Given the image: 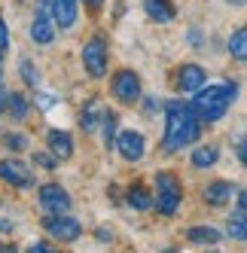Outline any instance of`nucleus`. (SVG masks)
Masks as SVG:
<instances>
[{"instance_id": "obj_35", "label": "nucleus", "mask_w": 247, "mask_h": 253, "mask_svg": "<svg viewBox=\"0 0 247 253\" xmlns=\"http://www.w3.org/2000/svg\"><path fill=\"white\" fill-rule=\"evenodd\" d=\"M165 253H177V250H165Z\"/></svg>"}, {"instance_id": "obj_27", "label": "nucleus", "mask_w": 247, "mask_h": 253, "mask_svg": "<svg viewBox=\"0 0 247 253\" xmlns=\"http://www.w3.org/2000/svg\"><path fill=\"white\" fill-rule=\"evenodd\" d=\"M235 153H238V162L247 168V137H241V140L235 143Z\"/></svg>"}, {"instance_id": "obj_31", "label": "nucleus", "mask_w": 247, "mask_h": 253, "mask_svg": "<svg viewBox=\"0 0 247 253\" xmlns=\"http://www.w3.org/2000/svg\"><path fill=\"white\" fill-rule=\"evenodd\" d=\"M238 211H241V213H247V189H241V192H238Z\"/></svg>"}, {"instance_id": "obj_34", "label": "nucleus", "mask_w": 247, "mask_h": 253, "mask_svg": "<svg viewBox=\"0 0 247 253\" xmlns=\"http://www.w3.org/2000/svg\"><path fill=\"white\" fill-rule=\"evenodd\" d=\"M229 3H247V0H229Z\"/></svg>"}, {"instance_id": "obj_7", "label": "nucleus", "mask_w": 247, "mask_h": 253, "mask_svg": "<svg viewBox=\"0 0 247 253\" xmlns=\"http://www.w3.org/2000/svg\"><path fill=\"white\" fill-rule=\"evenodd\" d=\"M110 88H113V98L119 104H134L140 98V80H137L134 70H119L110 83Z\"/></svg>"}, {"instance_id": "obj_4", "label": "nucleus", "mask_w": 247, "mask_h": 253, "mask_svg": "<svg viewBox=\"0 0 247 253\" xmlns=\"http://www.w3.org/2000/svg\"><path fill=\"white\" fill-rule=\"evenodd\" d=\"M82 67H85V74L95 77V80L107 74V43H104V37H92L89 43H85Z\"/></svg>"}, {"instance_id": "obj_22", "label": "nucleus", "mask_w": 247, "mask_h": 253, "mask_svg": "<svg viewBox=\"0 0 247 253\" xmlns=\"http://www.w3.org/2000/svg\"><path fill=\"white\" fill-rule=\"evenodd\" d=\"M6 113H9L12 119H19V122L28 119V98H25L22 92H12V95H9V110H6Z\"/></svg>"}, {"instance_id": "obj_30", "label": "nucleus", "mask_w": 247, "mask_h": 253, "mask_svg": "<svg viewBox=\"0 0 247 253\" xmlns=\"http://www.w3.org/2000/svg\"><path fill=\"white\" fill-rule=\"evenodd\" d=\"M9 95H12V92H6V88H0V113H3V110H9Z\"/></svg>"}, {"instance_id": "obj_15", "label": "nucleus", "mask_w": 247, "mask_h": 253, "mask_svg": "<svg viewBox=\"0 0 247 253\" xmlns=\"http://www.w3.org/2000/svg\"><path fill=\"white\" fill-rule=\"evenodd\" d=\"M104 113H107V110L101 107V101H98V98H92L89 104L82 107V113H80V125H82L85 131H95L98 125L104 122Z\"/></svg>"}, {"instance_id": "obj_8", "label": "nucleus", "mask_w": 247, "mask_h": 253, "mask_svg": "<svg viewBox=\"0 0 247 253\" xmlns=\"http://www.w3.org/2000/svg\"><path fill=\"white\" fill-rule=\"evenodd\" d=\"M40 205L49 213H67L70 211V195L58 183H46V186H40Z\"/></svg>"}, {"instance_id": "obj_18", "label": "nucleus", "mask_w": 247, "mask_h": 253, "mask_svg": "<svg viewBox=\"0 0 247 253\" xmlns=\"http://www.w3.org/2000/svg\"><path fill=\"white\" fill-rule=\"evenodd\" d=\"M125 202L131 205V208H137V211H150L153 208V198H150V192L140 186V183H134V186H128V192H125Z\"/></svg>"}, {"instance_id": "obj_23", "label": "nucleus", "mask_w": 247, "mask_h": 253, "mask_svg": "<svg viewBox=\"0 0 247 253\" xmlns=\"http://www.w3.org/2000/svg\"><path fill=\"white\" fill-rule=\"evenodd\" d=\"M58 156L55 153H34V165H37V168H46V171H55L58 168Z\"/></svg>"}, {"instance_id": "obj_26", "label": "nucleus", "mask_w": 247, "mask_h": 253, "mask_svg": "<svg viewBox=\"0 0 247 253\" xmlns=\"http://www.w3.org/2000/svg\"><path fill=\"white\" fill-rule=\"evenodd\" d=\"M3 143H6L9 150H25V147H28V137H25V134H6Z\"/></svg>"}, {"instance_id": "obj_16", "label": "nucleus", "mask_w": 247, "mask_h": 253, "mask_svg": "<svg viewBox=\"0 0 247 253\" xmlns=\"http://www.w3.org/2000/svg\"><path fill=\"white\" fill-rule=\"evenodd\" d=\"M144 12L150 15L153 22H171L174 19V6H171V0H144Z\"/></svg>"}, {"instance_id": "obj_19", "label": "nucleus", "mask_w": 247, "mask_h": 253, "mask_svg": "<svg viewBox=\"0 0 247 253\" xmlns=\"http://www.w3.org/2000/svg\"><path fill=\"white\" fill-rule=\"evenodd\" d=\"M229 55L235 61H247V28H238L229 37Z\"/></svg>"}, {"instance_id": "obj_5", "label": "nucleus", "mask_w": 247, "mask_h": 253, "mask_svg": "<svg viewBox=\"0 0 247 253\" xmlns=\"http://www.w3.org/2000/svg\"><path fill=\"white\" fill-rule=\"evenodd\" d=\"M43 229L52 235V238H58V241H77L82 235V226L74 220V216H67V213H46L43 216Z\"/></svg>"}, {"instance_id": "obj_14", "label": "nucleus", "mask_w": 247, "mask_h": 253, "mask_svg": "<svg viewBox=\"0 0 247 253\" xmlns=\"http://www.w3.org/2000/svg\"><path fill=\"white\" fill-rule=\"evenodd\" d=\"M205 202L207 205H214V208H223L229 198H232V183H226V180H214V183H207L205 186Z\"/></svg>"}, {"instance_id": "obj_3", "label": "nucleus", "mask_w": 247, "mask_h": 253, "mask_svg": "<svg viewBox=\"0 0 247 253\" xmlns=\"http://www.w3.org/2000/svg\"><path fill=\"white\" fill-rule=\"evenodd\" d=\"M156 189H159V195H156V208H159V213H162V216L177 213L180 198H183V192H180V180L174 177L171 171H159V174H156Z\"/></svg>"}, {"instance_id": "obj_20", "label": "nucleus", "mask_w": 247, "mask_h": 253, "mask_svg": "<svg viewBox=\"0 0 247 253\" xmlns=\"http://www.w3.org/2000/svg\"><path fill=\"white\" fill-rule=\"evenodd\" d=\"M226 232H229V238H235V241H247V213H232L226 220Z\"/></svg>"}, {"instance_id": "obj_6", "label": "nucleus", "mask_w": 247, "mask_h": 253, "mask_svg": "<svg viewBox=\"0 0 247 253\" xmlns=\"http://www.w3.org/2000/svg\"><path fill=\"white\" fill-rule=\"evenodd\" d=\"M0 180L15 189H31L34 186V171L19 159H3L0 162Z\"/></svg>"}, {"instance_id": "obj_33", "label": "nucleus", "mask_w": 247, "mask_h": 253, "mask_svg": "<svg viewBox=\"0 0 247 253\" xmlns=\"http://www.w3.org/2000/svg\"><path fill=\"white\" fill-rule=\"evenodd\" d=\"M0 253H19V250H15V247H9V244H3V247H0Z\"/></svg>"}, {"instance_id": "obj_2", "label": "nucleus", "mask_w": 247, "mask_h": 253, "mask_svg": "<svg viewBox=\"0 0 247 253\" xmlns=\"http://www.w3.org/2000/svg\"><path fill=\"white\" fill-rule=\"evenodd\" d=\"M235 98H238V85L235 83H217V85H207L202 92H196L192 107H196L202 122H220Z\"/></svg>"}, {"instance_id": "obj_11", "label": "nucleus", "mask_w": 247, "mask_h": 253, "mask_svg": "<svg viewBox=\"0 0 247 253\" xmlns=\"http://www.w3.org/2000/svg\"><path fill=\"white\" fill-rule=\"evenodd\" d=\"M177 85H180V92H202L205 88V70L199 64H183L180 67V74H177Z\"/></svg>"}, {"instance_id": "obj_1", "label": "nucleus", "mask_w": 247, "mask_h": 253, "mask_svg": "<svg viewBox=\"0 0 247 253\" xmlns=\"http://www.w3.org/2000/svg\"><path fill=\"white\" fill-rule=\"evenodd\" d=\"M199 131H202V119L192 104H186V101L165 104V140H162L165 153H177V150L189 147L192 140H199Z\"/></svg>"}, {"instance_id": "obj_29", "label": "nucleus", "mask_w": 247, "mask_h": 253, "mask_svg": "<svg viewBox=\"0 0 247 253\" xmlns=\"http://www.w3.org/2000/svg\"><path fill=\"white\" fill-rule=\"evenodd\" d=\"M6 43H9V34H6V25H3V19H0V52L6 49Z\"/></svg>"}, {"instance_id": "obj_25", "label": "nucleus", "mask_w": 247, "mask_h": 253, "mask_svg": "<svg viewBox=\"0 0 247 253\" xmlns=\"http://www.w3.org/2000/svg\"><path fill=\"white\" fill-rule=\"evenodd\" d=\"M19 67H22V80H25V83H28L31 88H37V83H40V80H37V74H34V64H31V61L25 58V61H22Z\"/></svg>"}, {"instance_id": "obj_10", "label": "nucleus", "mask_w": 247, "mask_h": 253, "mask_svg": "<svg viewBox=\"0 0 247 253\" xmlns=\"http://www.w3.org/2000/svg\"><path fill=\"white\" fill-rule=\"evenodd\" d=\"M55 19H52V12H46V9H37V15H34V22H31V37H34V43H40V46H46V43H52V37H55Z\"/></svg>"}, {"instance_id": "obj_9", "label": "nucleus", "mask_w": 247, "mask_h": 253, "mask_svg": "<svg viewBox=\"0 0 247 253\" xmlns=\"http://www.w3.org/2000/svg\"><path fill=\"white\" fill-rule=\"evenodd\" d=\"M116 150L122 153V159H125V162H137L140 156L147 153L144 134H140V131H122V134L116 137Z\"/></svg>"}, {"instance_id": "obj_21", "label": "nucleus", "mask_w": 247, "mask_h": 253, "mask_svg": "<svg viewBox=\"0 0 247 253\" xmlns=\"http://www.w3.org/2000/svg\"><path fill=\"white\" fill-rule=\"evenodd\" d=\"M217 159H220V150L207 143V147H199L192 153V165L196 168H210V165H217Z\"/></svg>"}, {"instance_id": "obj_24", "label": "nucleus", "mask_w": 247, "mask_h": 253, "mask_svg": "<svg viewBox=\"0 0 247 253\" xmlns=\"http://www.w3.org/2000/svg\"><path fill=\"white\" fill-rule=\"evenodd\" d=\"M113 128H116V113L107 110V113H104V137H107V147H110V143H116L113 140Z\"/></svg>"}, {"instance_id": "obj_17", "label": "nucleus", "mask_w": 247, "mask_h": 253, "mask_svg": "<svg viewBox=\"0 0 247 253\" xmlns=\"http://www.w3.org/2000/svg\"><path fill=\"white\" fill-rule=\"evenodd\" d=\"M186 238L192 244H217V241H223V235L217 229H210V226H192L186 232Z\"/></svg>"}, {"instance_id": "obj_12", "label": "nucleus", "mask_w": 247, "mask_h": 253, "mask_svg": "<svg viewBox=\"0 0 247 253\" xmlns=\"http://www.w3.org/2000/svg\"><path fill=\"white\" fill-rule=\"evenodd\" d=\"M52 19H55V25L61 31L74 28L77 25V0H52Z\"/></svg>"}, {"instance_id": "obj_13", "label": "nucleus", "mask_w": 247, "mask_h": 253, "mask_svg": "<svg viewBox=\"0 0 247 253\" xmlns=\"http://www.w3.org/2000/svg\"><path fill=\"white\" fill-rule=\"evenodd\" d=\"M46 140H49V150L55 153L61 162L74 156V137H70L67 131H58V128H52V131L46 134Z\"/></svg>"}, {"instance_id": "obj_36", "label": "nucleus", "mask_w": 247, "mask_h": 253, "mask_svg": "<svg viewBox=\"0 0 247 253\" xmlns=\"http://www.w3.org/2000/svg\"><path fill=\"white\" fill-rule=\"evenodd\" d=\"M0 77H3V70H0Z\"/></svg>"}, {"instance_id": "obj_28", "label": "nucleus", "mask_w": 247, "mask_h": 253, "mask_svg": "<svg viewBox=\"0 0 247 253\" xmlns=\"http://www.w3.org/2000/svg\"><path fill=\"white\" fill-rule=\"evenodd\" d=\"M28 253H58V250H52L49 244H43V241H40V244H31V247H28Z\"/></svg>"}, {"instance_id": "obj_32", "label": "nucleus", "mask_w": 247, "mask_h": 253, "mask_svg": "<svg viewBox=\"0 0 247 253\" xmlns=\"http://www.w3.org/2000/svg\"><path fill=\"white\" fill-rule=\"evenodd\" d=\"M82 3H85V6H92V9H98V6L104 3V0H82Z\"/></svg>"}]
</instances>
